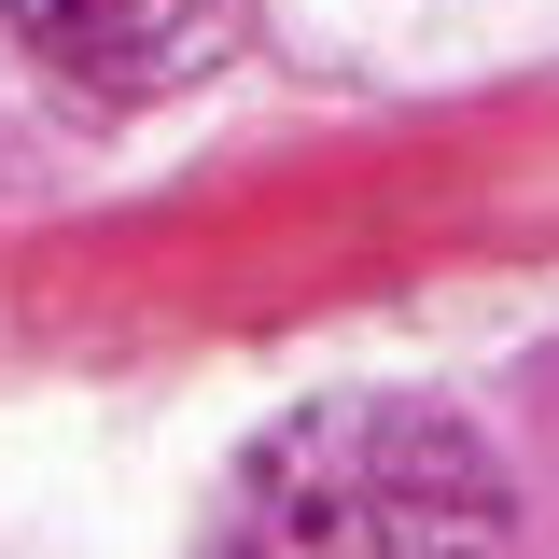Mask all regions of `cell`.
<instances>
[{"label": "cell", "instance_id": "obj_1", "mask_svg": "<svg viewBox=\"0 0 559 559\" xmlns=\"http://www.w3.org/2000/svg\"><path fill=\"white\" fill-rule=\"evenodd\" d=\"M197 559H518V503L448 406L336 392L238 462Z\"/></svg>", "mask_w": 559, "mask_h": 559}, {"label": "cell", "instance_id": "obj_2", "mask_svg": "<svg viewBox=\"0 0 559 559\" xmlns=\"http://www.w3.org/2000/svg\"><path fill=\"white\" fill-rule=\"evenodd\" d=\"M0 14L84 112H154V98H182L238 57L252 0H0Z\"/></svg>", "mask_w": 559, "mask_h": 559}]
</instances>
